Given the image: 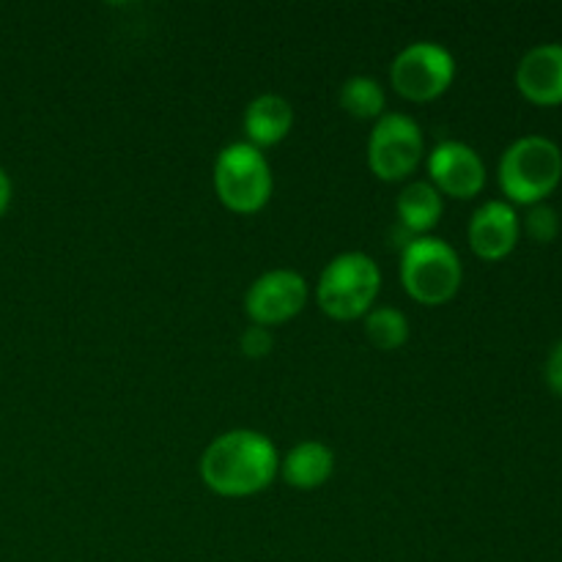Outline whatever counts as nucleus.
<instances>
[{"label":"nucleus","instance_id":"obj_1","mask_svg":"<svg viewBox=\"0 0 562 562\" xmlns=\"http://www.w3.org/2000/svg\"><path fill=\"white\" fill-rule=\"evenodd\" d=\"M280 472L272 439L250 428L220 434L201 456V477L220 497H252Z\"/></svg>","mask_w":562,"mask_h":562},{"label":"nucleus","instance_id":"obj_2","mask_svg":"<svg viewBox=\"0 0 562 562\" xmlns=\"http://www.w3.org/2000/svg\"><path fill=\"white\" fill-rule=\"evenodd\" d=\"M562 179V151L543 135L519 137L499 159V187L505 198L521 206H536L558 190Z\"/></svg>","mask_w":562,"mask_h":562},{"label":"nucleus","instance_id":"obj_3","mask_svg":"<svg viewBox=\"0 0 562 562\" xmlns=\"http://www.w3.org/2000/svg\"><path fill=\"white\" fill-rule=\"evenodd\" d=\"M379 285H382V272L371 256L340 252L318 278L316 302L335 322H355L373 311Z\"/></svg>","mask_w":562,"mask_h":562},{"label":"nucleus","instance_id":"obj_4","mask_svg":"<svg viewBox=\"0 0 562 562\" xmlns=\"http://www.w3.org/2000/svg\"><path fill=\"white\" fill-rule=\"evenodd\" d=\"M461 258L453 247L437 236H417L401 252V283L420 305H445L461 289Z\"/></svg>","mask_w":562,"mask_h":562},{"label":"nucleus","instance_id":"obj_5","mask_svg":"<svg viewBox=\"0 0 562 562\" xmlns=\"http://www.w3.org/2000/svg\"><path fill=\"white\" fill-rule=\"evenodd\" d=\"M214 190L223 206L236 214H252L272 198V170L261 148L231 143L214 162Z\"/></svg>","mask_w":562,"mask_h":562},{"label":"nucleus","instance_id":"obj_6","mask_svg":"<svg viewBox=\"0 0 562 562\" xmlns=\"http://www.w3.org/2000/svg\"><path fill=\"white\" fill-rule=\"evenodd\" d=\"M456 77V58L437 42H415L395 55L390 66V82L412 102H431L442 97Z\"/></svg>","mask_w":562,"mask_h":562},{"label":"nucleus","instance_id":"obj_7","mask_svg":"<svg viewBox=\"0 0 562 562\" xmlns=\"http://www.w3.org/2000/svg\"><path fill=\"white\" fill-rule=\"evenodd\" d=\"M423 132L404 113H384L368 140V165L382 181H404L423 159Z\"/></svg>","mask_w":562,"mask_h":562},{"label":"nucleus","instance_id":"obj_8","mask_svg":"<svg viewBox=\"0 0 562 562\" xmlns=\"http://www.w3.org/2000/svg\"><path fill=\"white\" fill-rule=\"evenodd\" d=\"M307 302V280L294 269H272V272L261 274L252 280L247 289L245 307L247 316L258 327H274V324H285L302 313Z\"/></svg>","mask_w":562,"mask_h":562},{"label":"nucleus","instance_id":"obj_9","mask_svg":"<svg viewBox=\"0 0 562 562\" xmlns=\"http://www.w3.org/2000/svg\"><path fill=\"white\" fill-rule=\"evenodd\" d=\"M428 176L439 195L470 201L486 184V165L481 154L461 140H442L428 154Z\"/></svg>","mask_w":562,"mask_h":562},{"label":"nucleus","instance_id":"obj_10","mask_svg":"<svg viewBox=\"0 0 562 562\" xmlns=\"http://www.w3.org/2000/svg\"><path fill=\"white\" fill-rule=\"evenodd\" d=\"M519 214L510 203L488 201L472 214L467 236H470V247L477 258L499 261L508 252H514L516 241H519Z\"/></svg>","mask_w":562,"mask_h":562},{"label":"nucleus","instance_id":"obj_11","mask_svg":"<svg viewBox=\"0 0 562 562\" xmlns=\"http://www.w3.org/2000/svg\"><path fill=\"white\" fill-rule=\"evenodd\" d=\"M521 97L536 104L562 102V44H538L516 69Z\"/></svg>","mask_w":562,"mask_h":562},{"label":"nucleus","instance_id":"obj_12","mask_svg":"<svg viewBox=\"0 0 562 562\" xmlns=\"http://www.w3.org/2000/svg\"><path fill=\"white\" fill-rule=\"evenodd\" d=\"M294 126V110L278 93H261L245 110L247 143L256 148L278 146Z\"/></svg>","mask_w":562,"mask_h":562},{"label":"nucleus","instance_id":"obj_13","mask_svg":"<svg viewBox=\"0 0 562 562\" xmlns=\"http://www.w3.org/2000/svg\"><path fill=\"white\" fill-rule=\"evenodd\" d=\"M280 472H283V481L291 488L313 492V488H322L333 477L335 456L324 442L307 439V442L294 445L285 453V459L280 461Z\"/></svg>","mask_w":562,"mask_h":562},{"label":"nucleus","instance_id":"obj_14","mask_svg":"<svg viewBox=\"0 0 562 562\" xmlns=\"http://www.w3.org/2000/svg\"><path fill=\"white\" fill-rule=\"evenodd\" d=\"M442 195L431 181H412L398 195V220L409 234L428 236L442 217Z\"/></svg>","mask_w":562,"mask_h":562},{"label":"nucleus","instance_id":"obj_15","mask_svg":"<svg viewBox=\"0 0 562 562\" xmlns=\"http://www.w3.org/2000/svg\"><path fill=\"white\" fill-rule=\"evenodd\" d=\"M384 104H387L384 88L373 77H349L340 86V108L355 115V119L379 121L384 115Z\"/></svg>","mask_w":562,"mask_h":562},{"label":"nucleus","instance_id":"obj_16","mask_svg":"<svg viewBox=\"0 0 562 562\" xmlns=\"http://www.w3.org/2000/svg\"><path fill=\"white\" fill-rule=\"evenodd\" d=\"M366 338L379 351H395L409 340V322L398 307H373L366 316Z\"/></svg>","mask_w":562,"mask_h":562},{"label":"nucleus","instance_id":"obj_17","mask_svg":"<svg viewBox=\"0 0 562 562\" xmlns=\"http://www.w3.org/2000/svg\"><path fill=\"white\" fill-rule=\"evenodd\" d=\"M525 231L532 241L549 245V241L560 234L558 212H554L552 206H547V203H536V206H530V212H527Z\"/></svg>","mask_w":562,"mask_h":562},{"label":"nucleus","instance_id":"obj_18","mask_svg":"<svg viewBox=\"0 0 562 562\" xmlns=\"http://www.w3.org/2000/svg\"><path fill=\"white\" fill-rule=\"evenodd\" d=\"M239 346H241V351H245V355L250 357V360H261V357H267L269 351H272L274 338H272V333H269L267 327H258V324H250V327H247L245 333H241Z\"/></svg>","mask_w":562,"mask_h":562},{"label":"nucleus","instance_id":"obj_19","mask_svg":"<svg viewBox=\"0 0 562 562\" xmlns=\"http://www.w3.org/2000/svg\"><path fill=\"white\" fill-rule=\"evenodd\" d=\"M547 384L562 398V340L554 346L547 360Z\"/></svg>","mask_w":562,"mask_h":562},{"label":"nucleus","instance_id":"obj_20","mask_svg":"<svg viewBox=\"0 0 562 562\" xmlns=\"http://www.w3.org/2000/svg\"><path fill=\"white\" fill-rule=\"evenodd\" d=\"M9 201H11V179H9V173L0 168V214L9 209Z\"/></svg>","mask_w":562,"mask_h":562}]
</instances>
